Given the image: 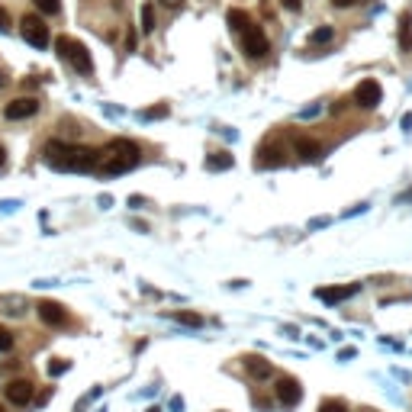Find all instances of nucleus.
I'll return each mask as SVG.
<instances>
[{"label": "nucleus", "instance_id": "aec40b11", "mask_svg": "<svg viewBox=\"0 0 412 412\" xmlns=\"http://www.w3.org/2000/svg\"><path fill=\"white\" fill-rule=\"evenodd\" d=\"M171 319H174V322H180V326H190V328L203 326V316H200V312H171Z\"/></svg>", "mask_w": 412, "mask_h": 412}, {"label": "nucleus", "instance_id": "dca6fc26", "mask_svg": "<svg viewBox=\"0 0 412 412\" xmlns=\"http://www.w3.org/2000/svg\"><path fill=\"white\" fill-rule=\"evenodd\" d=\"M245 371L254 377V380H268V377L274 374V367L271 361H264L261 355H252V357H245Z\"/></svg>", "mask_w": 412, "mask_h": 412}, {"label": "nucleus", "instance_id": "2f4dec72", "mask_svg": "<svg viewBox=\"0 0 412 412\" xmlns=\"http://www.w3.org/2000/svg\"><path fill=\"white\" fill-rule=\"evenodd\" d=\"M165 7H171V10H178V7H184V0H161Z\"/></svg>", "mask_w": 412, "mask_h": 412}, {"label": "nucleus", "instance_id": "f3484780", "mask_svg": "<svg viewBox=\"0 0 412 412\" xmlns=\"http://www.w3.org/2000/svg\"><path fill=\"white\" fill-rule=\"evenodd\" d=\"M235 165V158L229 151H213V155H206V171H229Z\"/></svg>", "mask_w": 412, "mask_h": 412}, {"label": "nucleus", "instance_id": "6ab92c4d", "mask_svg": "<svg viewBox=\"0 0 412 412\" xmlns=\"http://www.w3.org/2000/svg\"><path fill=\"white\" fill-rule=\"evenodd\" d=\"M400 48H403V52L412 48V13L400 17Z\"/></svg>", "mask_w": 412, "mask_h": 412}, {"label": "nucleus", "instance_id": "39448f33", "mask_svg": "<svg viewBox=\"0 0 412 412\" xmlns=\"http://www.w3.org/2000/svg\"><path fill=\"white\" fill-rule=\"evenodd\" d=\"M100 168V151L87 149V145H71V161H68V171H77V174H91V171Z\"/></svg>", "mask_w": 412, "mask_h": 412}, {"label": "nucleus", "instance_id": "412c9836", "mask_svg": "<svg viewBox=\"0 0 412 412\" xmlns=\"http://www.w3.org/2000/svg\"><path fill=\"white\" fill-rule=\"evenodd\" d=\"M335 39V29L332 26H319L312 36H309V46H326V42H332Z\"/></svg>", "mask_w": 412, "mask_h": 412}, {"label": "nucleus", "instance_id": "ddd939ff", "mask_svg": "<svg viewBox=\"0 0 412 412\" xmlns=\"http://www.w3.org/2000/svg\"><path fill=\"white\" fill-rule=\"evenodd\" d=\"M357 290H361L357 283H351V287H319V290H316V300L328 303V306H335V303L348 300V297H355Z\"/></svg>", "mask_w": 412, "mask_h": 412}, {"label": "nucleus", "instance_id": "c85d7f7f", "mask_svg": "<svg viewBox=\"0 0 412 412\" xmlns=\"http://www.w3.org/2000/svg\"><path fill=\"white\" fill-rule=\"evenodd\" d=\"M10 26V13H7V10H3V7H0V32H3V29H7Z\"/></svg>", "mask_w": 412, "mask_h": 412}, {"label": "nucleus", "instance_id": "a211bd4d", "mask_svg": "<svg viewBox=\"0 0 412 412\" xmlns=\"http://www.w3.org/2000/svg\"><path fill=\"white\" fill-rule=\"evenodd\" d=\"M225 23H229V29H232V32H238V36H242L245 29L252 26V17H248L245 10H229V17H225Z\"/></svg>", "mask_w": 412, "mask_h": 412}, {"label": "nucleus", "instance_id": "7c9ffc66", "mask_svg": "<svg viewBox=\"0 0 412 412\" xmlns=\"http://www.w3.org/2000/svg\"><path fill=\"white\" fill-rule=\"evenodd\" d=\"M332 3H335V7H338V10H345V7H355L357 0H332Z\"/></svg>", "mask_w": 412, "mask_h": 412}, {"label": "nucleus", "instance_id": "f257e3e1", "mask_svg": "<svg viewBox=\"0 0 412 412\" xmlns=\"http://www.w3.org/2000/svg\"><path fill=\"white\" fill-rule=\"evenodd\" d=\"M139 165V145L129 139H110L106 149L100 151V174L103 178H116V174H126Z\"/></svg>", "mask_w": 412, "mask_h": 412}, {"label": "nucleus", "instance_id": "0eeeda50", "mask_svg": "<svg viewBox=\"0 0 412 412\" xmlns=\"http://www.w3.org/2000/svg\"><path fill=\"white\" fill-rule=\"evenodd\" d=\"M36 312H39V319H42L46 326H52V328H62V326H68V322H71L68 309L62 306V303H55V300H42L36 306Z\"/></svg>", "mask_w": 412, "mask_h": 412}, {"label": "nucleus", "instance_id": "bb28decb", "mask_svg": "<svg viewBox=\"0 0 412 412\" xmlns=\"http://www.w3.org/2000/svg\"><path fill=\"white\" fill-rule=\"evenodd\" d=\"M168 116V106H155V110H145V120H165Z\"/></svg>", "mask_w": 412, "mask_h": 412}, {"label": "nucleus", "instance_id": "423d86ee", "mask_svg": "<svg viewBox=\"0 0 412 412\" xmlns=\"http://www.w3.org/2000/svg\"><path fill=\"white\" fill-rule=\"evenodd\" d=\"M274 393H277V403L287 406V409H293V406L303 400V386H300V380H293V377H277Z\"/></svg>", "mask_w": 412, "mask_h": 412}, {"label": "nucleus", "instance_id": "7ed1b4c3", "mask_svg": "<svg viewBox=\"0 0 412 412\" xmlns=\"http://www.w3.org/2000/svg\"><path fill=\"white\" fill-rule=\"evenodd\" d=\"M19 32H23V39H26L29 46H36V48L48 46V26H46V19L36 17V13H26V17L19 19Z\"/></svg>", "mask_w": 412, "mask_h": 412}, {"label": "nucleus", "instance_id": "f704fd0d", "mask_svg": "<svg viewBox=\"0 0 412 412\" xmlns=\"http://www.w3.org/2000/svg\"><path fill=\"white\" fill-rule=\"evenodd\" d=\"M0 412H3V409H0Z\"/></svg>", "mask_w": 412, "mask_h": 412}, {"label": "nucleus", "instance_id": "4be33fe9", "mask_svg": "<svg viewBox=\"0 0 412 412\" xmlns=\"http://www.w3.org/2000/svg\"><path fill=\"white\" fill-rule=\"evenodd\" d=\"M142 32H155V7H151V3H145V7H142Z\"/></svg>", "mask_w": 412, "mask_h": 412}, {"label": "nucleus", "instance_id": "2eb2a0df", "mask_svg": "<svg viewBox=\"0 0 412 412\" xmlns=\"http://www.w3.org/2000/svg\"><path fill=\"white\" fill-rule=\"evenodd\" d=\"M293 149H297V155H300L303 161H319L322 158V145H319L316 139H306V135H297Z\"/></svg>", "mask_w": 412, "mask_h": 412}, {"label": "nucleus", "instance_id": "72a5a7b5", "mask_svg": "<svg viewBox=\"0 0 412 412\" xmlns=\"http://www.w3.org/2000/svg\"><path fill=\"white\" fill-rule=\"evenodd\" d=\"M149 412H161V409H158V406H151V409H149Z\"/></svg>", "mask_w": 412, "mask_h": 412}, {"label": "nucleus", "instance_id": "9d476101", "mask_svg": "<svg viewBox=\"0 0 412 412\" xmlns=\"http://www.w3.org/2000/svg\"><path fill=\"white\" fill-rule=\"evenodd\" d=\"M42 155H46V165L52 171H68V161H71V145L68 142H48L46 149H42Z\"/></svg>", "mask_w": 412, "mask_h": 412}, {"label": "nucleus", "instance_id": "f03ea898", "mask_svg": "<svg viewBox=\"0 0 412 412\" xmlns=\"http://www.w3.org/2000/svg\"><path fill=\"white\" fill-rule=\"evenodd\" d=\"M55 48H58V55L71 62V68H75L77 75H94V62H91V52H87L84 42H77L71 36H58Z\"/></svg>", "mask_w": 412, "mask_h": 412}, {"label": "nucleus", "instance_id": "b1692460", "mask_svg": "<svg viewBox=\"0 0 412 412\" xmlns=\"http://www.w3.org/2000/svg\"><path fill=\"white\" fill-rule=\"evenodd\" d=\"M71 371V361H65V357H55V361H48V377H62Z\"/></svg>", "mask_w": 412, "mask_h": 412}, {"label": "nucleus", "instance_id": "5701e85b", "mask_svg": "<svg viewBox=\"0 0 412 412\" xmlns=\"http://www.w3.org/2000/svg\"><path fill=\"white\" fill-rule=\"evenodd\" d=\"M36 3L39 13H46V17H55L58 10H62V0H32Z\"/></svg>", "mask_w": 412, "mask_h": 412}, {"label": "nucleus", "instance_id": "cd10ccee", "mask_svg": "<svg viewBox=\"0 0 412 412\" xmlns=\"http://www.w3.org/2000/svg\"><path fill=\"white\" fill-rule=\"evenodd\" d=\"M135 39H139V32H135V29H129V32H126V48H135Z\"/></svg>", "mask_w": 412, "mask_h": 412}, {"label": "nucleus", "instance_id": "9b49d317", "mask_svg": "<svg viewBox=\"0 0 412 412\" xmlns=\"http://www.w3.org/2000/svg\"><path fill=\"white\" fill-rule=\"evenodd\" d=\"M36 113H39V100H36V97H17V100H10L7 106H3V116H7L10 122L29 120V116H36Z\"/></svg>", "mask_w": 412, "mask_h": 412}, {"label": "nucleus", "instance_id": "473e14b6", "mask_svg": "<svg viewBox=\"0 0 412 412\" xmlns=\"http://www.w3.org/2000/svg\"><path fill=\"white\" fill-rule=\"evenodd\" d=\"M7 165V151H3V145H0V168Z\"/></svg>", "mask_w": 412, "mask_h": 412}, {"label": "nucleus", "instance_id": "393cba45", "mask_svg": "<svg viewBox=\"0 0 412 412\" xmlns=\"http://www.w3.org/2000/svg\"><path fill=\"white\" fill-rule=\"evenodd\" d=\"M319 412H348V406L341 400H326V403L319 406Z\"/></svg>", "mask_w": 412, "mask_h": 412}, {"label": "nucleus", "instance_id": "a878e982", "mask_svg": "<svg viewBox=\"0 0 412 412\" xmlns=\"http://www.w3.org/2000/svg\"><path fill=\"white\" fill-rule=\"evenodd\" d=\"M13 341H17V338H13V332L0 326V351H10V348H13Z\"/></svg>", "mask_w": 412, "mask_h": 412}, {"label": "nucleus", "instance_id": "c756f323", "mask_svg": "<svg viewBox=\"0 0 412 412\" xmlns=\"http://www.w3.org/2000/svg\"><path fill=\"white\" fill-rule=\"evenodd\" d=\"M281 3H283L287 10H300V7H303V0H281Z\"/></svg>", "mask_w": 412, "mask_h": 412}, {"label": "nucleus", "instance_id": "f8f14e48", "mask_svg": "<svg viewBox=\"0 0 412 412\" xmlns=\"http://www.w3.org/2000/svg\"><path fill=\"white\" fill-rule=\"evenodd\" d=\"M283 161H287V155H283L281 145H277V142H268V145H261L258 155H254V168H283Z\"/></svg>", "mask_w": 412, "mask_h": 412}, {"label": "nucleus", "instance_id": "4468645a", "mask_svg": "<svg viewBox=\"0 0 412 412\" xmlns=\"http://www.w3.org/2000/svg\"><path fill=\"white\" fill-rule=\"evenodd\" d=\"M26 297H17V293H10V297H0V312L10 319H23L26 316Z\"/></svg>", "mask_w": 412, "mask_h": 412}, {"label": "nucleus", "instance_id": "1a4fd4ad", "mask_svg": "<svg viewBox=\"0 0 412 412\" xmlns=\"http://www.w3.org/2000/svg\"><path fill=\"white\" fill-rule=\"evenodd\" d=\"M380 97H384V87L377 84L374 77H367V81H361L355 87V103L361 110H374L377 103H380Z\"/></svg>", "mask_w": 412, "mask_h": 412}, {"label": "nucleus", "instance_id": "20e7f679", "mask_svg": "<svg viewBox=\"0 0 412 412\" xmlns=\"http://www.w3.org/2000/svg\"><path fill=\"white\" fill-rule=\"evenodd\" d=\"M242 52L252 58V62H258V58H264L268 52H271V42H268V36H264L261 26H254L252 23V26L242 32Z\"/></svg>", "mask_w": 412, "mask_h": 412}, {"label": "nucleus", "instance_id": "6e6552de", "mask_svg": "<svg viewBox=\"0 0 412 412\" xmlns=\"http://www.w3.org/2000/svg\"><path fill=\"white\" fill-rule=\"evenodd\" d=\"M3 396H7V403L13 406H29L32 403V396H36V386H32V380H10L7 386H3Z\"/></svg>", "mask_w": 412, "mask_h": 412}]
</instances>
